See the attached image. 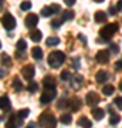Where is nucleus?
<instances>
[{"label":"nucleus","mask_w":122,"mask_h":128,"mask_svg":"<svg viewBox=\"0 0 122 128\" xmlns=\"http://www.w3.org/2000/svg\"><path fill=\"white\" fill-rule=\"evenodd\" d=\"M38 125L41 128H55L57 127V118L54 114H51L50 111H44L38 117Z\"/></svg>","instance_id":"nucleus-1"},{"label":"nucleus","mask_w":122,"mask_h":128,"mask_svg":"<svg viewBox=\"0 0 122 128\" xmlns=\"http://www.w3.org/2000/svg\"><path fill=\"white\" fill-rule=\"evenodd\" d=\"M65 61V54L63 51H51L48 54V66L51 68H58Z\"/></svg>","instance_id":"nucleus-2"},{"label":"nucleus","mask_w":122,"mask_h":128,"mask_svg":"<svg viewBox=\"0 0 122 128\" xmlns=\"http://www.w3.org/2000/svg\"><path fill=\"white\" fill-rule=\"evenodd\" d=\"M118 28H119L118 23H109V24H107V26H104V27L100 30V37L104 41H108L109 38H111V37L118 32Z\"/></svg>","instance_id":"nucleus-3"},{"label":"nucleus","mask_w":122,"mask_h":128,"mask_svg":"<svg viewBox=\"0 0 122 128\" xmlns=\"http://www.w3.org/2000/svg\"><path fill=\"white\" fill-rule=\"evenodd\" d=\"M57 96L55 87H43V92L40 96V102L41 104H50L51 101Z\"/></svg>","instance_id":"nucleus-4"},{"label":"nucleus","mask_w":122,"mask_h":128,"mask_svg":"<svg viewBox=\"0 0 122 128\" xmlns=\"http://www.w3.org/2000/svg\"><path fill=\"white\" fill-rule=\"evenodd\" d=\"M1 26H3L6 30H13V28L16 27V18H14L10 13L3 14V17H1Z\"/></svg>","instance_id":"nucleus-5"},{"label":"nucleus","mask_w":122,"mask_h":128,"mask_svg":"<svg viewBox=\"0 0 122 128\" xmlns=\"http://www.w3.org/2000/svg\"><path fill=\"white\" fill-rule=\"evenodd\" d=\"M100 101H101L100 96H98V92H95V91H90L85 96V102L90 105V107H97Z\"/></svg>","instance_id":"nucleus-6"},{"label":"nucleus","mask_w":122,"mask_h":128,"mask_svg":"<svg viewBox=\"0 0 122 128\" xmlns=\"http://www.w3.org/2000/svg\"><path fill=\"white\" fill-rule=\"evenodd\" d=\"M81 105H82V102H81V100L78 98V97H74V98H70L68 100V108L72 111V112H75V111H78L80 108H81Z\"/></svg>","instance_id":"nucleus-7"},{"label":"nucleus","mask_w":122,"mask_h":128,"mask_svg":"<svg viewBox=\"0 0 122 128\" xmlns=\"http://www.w3.org/2000/svg\"><path fill=\"white\" fill-rule=\"evenodd\" d=\"M21 76L26 80H33V77H34V67L33 66H30V64H27V66H24L21 68Z\"/></svg>","instance_id":"nucleus-8"},{"label":"nucleus","mask_w":122,"mask_h":128,"mask_svg":"<svg viewBox=\"0 0 122 128\" xmlns=\"http://www.w3.org/2000/svg\"><path fill=\"white\" fill-rule=\"evenodd\" d=\"M95 60L101 64H105L109 61V51L108 50H100L95 56Z\"/></svg>","instance_id":"nucleus-9"},{"label":"nucleus","mask_w":122,"mask_h":128,"mask_svg":"<svg viewBox=\"0 0 122 128\" xmlns=\"http://www.w3.org/2000/svg\"><path fill=\"white\" fill-rule=\"evenodd\" d=\"M24 23H26V26L30 28H34L37 26V23H38V17H37V14L34 13H30L26 17V20H24Z\"/></svg>","instance_id":"nucleus-10"},{"label":"nucleus","mask_w":122,"mask_h":128,"mask_svg":"<svg viewBox=\"0 0 122 128\" xmlns=\"http://www.w3.org/2000/svg\"><path fill=\"white\" fill-rule=\"evenodd\" d=\"M0 108L3 111H10V100L7 96H1V98H0Z\"/></svg>","instance_id":"nucleus-11"},{"label":"nucleus","mask_w":122,"mask_h":128,"mask_svg":"<svg viewBox=\"0 0 122 128\" xmlns=\"http://www.w3.org/2000/svg\"><path fill=\"white\" fill-rule=\"evenodd\" d=\"M91 112H92V117H94L95 120H102L104 115H105V111L102 110V108H98V107H92Z\"/></svg>","instance_id":"nucleus-12"},{"label":"nucleus","mask_w":122,"mask_h":128,"mask_svg":"<svg viewBox=\"0 0 122 128\" xmlns=\"http://www.w3.org/2000/svg\"><path fill=\"white\" fill-rule=\"evenodd\" d=\"M95 80H97V82H105L107 80H108V73L107 71H104V70H100L98 73H97V76H95Z\"/></svg>","instance_id":"nucleus-13"},{"label":"nucleus","mask_w":122,"mask_h":128,"mask_svg":"<svg viewBox=\"0 0 122 128\" xmlns=\"http://www.w3.org/2000/svg\"><path fill=\"white\" fill-rule=\"evenodd\" d=\"M94 20L97 22V23H104L105 20H107V13L105 12H97V13L94 14Z\"/></svg>","instance_id":"nucleus-14"},{"label":"nucleus","mask_w":122,"mask_h":128,"mask_svg":"<svg viewBox=\"0 0 122 128\" xmlns=\"http://www.w3.org/2000/svg\"><path fill=\"white\" fill-rule=\"evenodd\" d=\"M41 37H43V34H41L40 30H36V28H33L31 32H30V38H31V41H40Z\"/></svg>","instance_id":"nucleus-15"},{"label":"nucleus","mask_w":122,"mask_h":128,"mask_svg":"<svg viewBox=\"0 0 122 128\" xmlns=\"http://www.w3.org/2000/svg\"><path fill=\"white\" fill-rule=\"evenodd\" d=\"M78 125L82 128H91L92 127V124H91V121L87 117H80L78 118Z\"/></svg>","instance_id":"nucleus-16"},{"label":"nucleus","mask_w":122,"mask_h":128,"mask_svg":"<svg viewBox=\"0 0 122 128\" xmlns=\"http://www.w3.org/2000/svg\"><path fill=\"white\" fill-rule=\"evenodd\" d=\"M43 87H55V80L51 76H47L43 80Z\"/></svg>","instance_id":"nucleus-17"},{"label":"nucleus","mask_w":122,"mask_h":128,"mask_svg":"<svg viewBox=\"0 0 122 128\" xmlns=\"http://www.w3.org/2000/svg\"><path fill=\"white\" fill-rule=\"evenodd\" d=\"M31 56H33V58L41 60L43 58V50H41L40 47H33L31 48Z\"/></svg>","instance_id":"nucleus-18"},{"label":"nucleus","mask_w":122,"mask_h":128,"mask_svg":"<svg viewBox=\"0 0 122 128\" xmlns=\"http://www.w3.org/2000/svg\"><path fill=\"white\" fill-rule=\"evenodd\" d=\"M70 81H71V86H72V87L78 88V87H80V84L82 82V77H81V76H71Z\"/></svg>","instance_id":"nucleus-19"},{"label":"nucleus","mask_w":122,"mask_h":128,"mask_svg":"<svg viewBox=\"0 0 122 128\" xmlns=\"http://www.w3.org/2000/svg\"><path fill=\"white\" fill-rule=\"evenodd\" d=\"M64 22H68V20H72L74 18V12L72 10H64L63 12V16H61Z\"/></svg>","instance_id":"nucleus-20"},{"label":"nucleus","mask_w":122,"mask_h":128,"mask_svg":"<svg viewBox=\"0 0 122 128\" xmlns=\"http://www.w3.org/2000/svg\"><path fill=\"white\" fill-rule=\"evenodd\" d=\"M53 14H54V10L51 9V6H45V7H43V10H41V16H44V17H50Z\"/></svg>","instance_id":"nucleus-21"},{"label":"nucleus","mask_w":122,"mask_h":128,"mask_svg":"<svg viewBox=\"0 0 122 128\" xmlns=\"http://www.w3.org/2000/svg\"><path fill=\"white\" fill-rule=\"evenodd\" d=\"M13 88H14V91L16 92H20L23 90V86H21V81L18 80L17 77L13 78Z\"/></svg>","instance_id":"nucleus-22"},{"label":"nucleus","mask_w":122,"mask_h":128,"mask_svg":"<svg viewBox=\"0 0 122 128\" xmlns=\"http://www.w3.org/2000/svg\"><path fill=\"white\" fill-rule=\"evenodd\" d=\"M114 91H115V87L111 86V84H107V86L102 87V92H104L105 96H111V94H114Z\"/></svg>","instance_id":"nucleus-23"},{"label":"nucleus","mask_w":122,"mask_h":128,"mask_svg":"<svg viewBox=\"0 0 122 128\" xmlns=\"http://www.w3.org/2000/svg\"><path fill=\"white\" fill-rule=\"evenodd\" d=\"M60 121H61V124H64V125H70L72 121L71 115L70 114H63L61 117H60Z\"/></svg>","instance_id":"nucleus-24"},{"label":"nucleus","mask_w":122,"mask_h":128,"mask_svg":"<svg viewBox=\"0 0 122 128\" xmlns=\"http://www.w3.org/2000/svg\"><path fill=\"white\" fill-rule=\"evenodd\" d=\"M45 43H47V46H58L60 44V38L58 37H55V36L54 37H48Z\"/></svg>","instance_id":"nucleus-25"},{"label":"nucleus","mask_w":122,"mask_h":128,"mask_svg":"<svg viewBox=\"0 0 122 128\" xmlns=\"http://www.w3.org/2000/svg\"><path fill=\"white\" fill-rule=\"evenodd\" d=\"M37 88H38V84H37L36 81H30L27 84V91L28 92H36Z\"/></svg>","instance_id":"nucleus-26"},{"label":"nucleus","mask_w":122,"mask_h":128,"mask_svg":"<svg viewBox=\"0 0 122 128\" xmlns=\"http://www.w3.org/2000/svg\"><path fill=\"white\" fill-rule=\"evenodd\" d=\"M119 121H121V117H119V114H112V115H111V118H109V122L112 124V125H117Z\"/></svg>","instance_id":"nucleus-27"},{"label":"nucleus","mask_w":122,"mask_h":128,"mask_svg":"<svg viewBox=\"0 0 122 128\" xmlns=\"http://www.w3.org/2000/svg\"><path fill=\"white\" fill-rule=\"evenodd\" d=\"M26 48H27V43H26L24 40H18L17 41V50L18 51H24Z\"/></svg>","instance_id":"nucleus-28"},{"label":"nucleus","mask_w":122,"mask_h":128,"mask_svg":"<svg viewBox=\"0 0 122 128\" xmlns=\"http://www.w3.org/2000/svg\"><path fill=\"white\" fill-rule=\"evenodd\" d=\"M1 63L4 64V66H6V64H7L9 67H10V66H11V61H10V58H9V57H7V54H6V53H1Z\"/></svg>","instance_id":"nucleus-29"},{"label":"nucleus","mask_w":122,"mask_h":128,"mask_svg":"<svg viewBox=\"0 0 122 128\" xmlns=\"http://www.w3.org/2000/svg\"><path fill=\"white\" fill-rule=\"evenodd\" d=\"M20 9H21L23 12H27V10L31 9V3H30V2H23L21 4H20Z\"/></svg>","instance_id":"nucleus-30"},{"label":"nucleus","mask_w":122,"mask_h":128,"mask_svg":"<svg viewBox=\"0 0 122 128\" xmlns=\"http://www.w3.org/2000/svg\"><path fill=\"white\" fill-rule=\"evenodd\" d=\"M18 115H20V117H21L23 120L26 118V117H28V114H30V110H28V108H23V110H20L17 112Z\"/></svg>","instance_id":"nucleus-31"},{"label":"nucleus","mask_w":122,"mask_h":128,"mask_svg":"<svg viewBox=\"0 0 122 128\" xmlns=\"http://www.w3.org/2000/svg\"><path fill=\"white\" fill-rule=\"evenodd\" d=\"M63 23H64V20H63L61 17H60V18H57V20H53V22H51V26L57 28V27H60V26H61Z\"/></svg>","instance_id":"nucleus-32"},{"label":"nucleus","mask_w":122,"mask_h":128,"mask_svg":"<svg viewBox=\"0 0 122 128\" xmlns=\"http://www.w3.org/2000/svg\"><path fill=\"white\" fill-rule=\"evenodd\" d=\"M60 78H61V80H64V81H67V80H70V78H71V76H70V73H68V71H63V73L60 74Z\"/></svg>","instance_id":"nucleus-33"},{"label":"nucleus","mask_w":122,"mask_h":128,"mask_svg":"<svg viewBox=\"0 0 122 128\" xmlns=\"http://www.w3.org/2000/svg\"><path fill=\"white\" fill-rule=\"evenodd\" d=\"M114 104L117 105L119 110H122V97H117V98L114 100Z\"/></svg>","instance_id":"nucleus-34"},{"label":"nucleus","mask_w":122,"mask_h":128,"mask_svg":"<svg viewBox=\"0 0 122 128\" xmlns=\"http://www.w3.org/2000/svg\"><path fill=\"white\" fill-rule=\"evenodd\" d=\"M67 105H68V101L63 98V100H60V101H58L57 107H58V108H64V107H67Z\"/></svg>","instance_id":"nucleus-35"},{"label":"nucleus","mask_w":122,"mask_h":128,"mask_svg":"<svg viewBox=\"0 0 122 128\" xmlns=\"http://www.w3.org/2000/svg\"><path fill=\"white\" fill-rule=\"evenodd\" d=\"M109 48L112 50V53H118V51H119V48H118V46H117V44H112V43L109 44Z\"/></svg>","instance_id":"nucleus-36"},{"label":"nucleus","mask_w":122,"mask_h":128,"mask_svg":"<svg viewBox=\"0 0 122 128\" xmlns=\"http://www.w3.org/2000/svg\"><path fill=\"white\" fill-rule=\"evenodd\" d=\"M64 3L68 6V7H71V6H74V3H75V0H64Z\"/></svg>","instance_id":"nucleus-37"},{"label":"nucleus","mask_w":122,"mask_h":128,"mask_svg":"<svg viewBox=\"0 0 122 128\" xmlns=\"http://www.w3.org/2000/svg\"><path fill=\"white\" fill-rule=\"evenodd\" d=\"M51 9L54 10V13H58L60 12V6L58 4H51Z\"/></svg>","instance_id":"nucleus-38"},{"label":"nucleus","mask_w":122,"mask_h":128,"mask_svg":"<svg viewBox=\"0 0 122 128\" xmlns=\"http://www.w3.org/2000/svg\"><path fill=\"white\" fill-rule=\"evenodd\" d=\"M115 66H117V68L122 70V60H118L117 63H115Z\"/></svg>","instance_id":"nucleus-39"},{"label":"nucleus","mask_w":122,"mask_h":128,"mask_svg":"<svg viewBox=\"0 0 122 128\" xmlns=\"http://www.w3.org/2000/svg\"><path fill=\"white\" fill-rule=\"evenodd\" d=\"M117 9H118V10H122V0H118V3H117Z\"/></svg>","instance_id":"nucleus-40"},{"label":"nucleus","mask_w":122,"mask_h":128,"mask_svg":"<svg viewBox=\"0 0 122 128\" xmlns=\"http://www.w3.org/2000/svg\"><path fill=\"white\" fill-rule=\"evenodd\" d=\"M117 7H111V9H109V13H111V14H115V13H117Z\"/></svg>","instance_id":"nucleus-41"},{"label":"nucleus","mask_w":122,"mask_h":128,"mask_svg":"<svg viewBox=\"0 0 122 128\" xmlns=\"http://www.w3.org/2000/svg\"><path fill=\"white\" fill-rule=\"evenodd\" d=\"M78 37H80V38L82 40V43H87V38H84V36H82V34H80Z\"/></svg>","instance_id":"nucleus-42"},{"label":"nucleus","mask_w":122,"mask_h":128,"mask_svg":"<svg viewBox=\"0 0 122 128\" xmlns=\"http://www.w3.org/2000/svg\"><path fill=\"white\" fill-rule=\"evenodd\" d=\"M94 2H97V3H102L104 0H94Z\"/></svg>","instance_id":"nucleus-43"},{"label":"nucleus","mask_w":122,"mask_h":128,"mask_svg":"<svg viewBox=\"0 0 122 128\" xmlns=\"http://www.w3.org/2000/svg\"><path fill=\"white\" fill-rule=\"evenodd\" d=\"M26 128H34V125H33V124H30V125H28V127H26Z\"/></svg>","instance_id":"nucleus-44"},{"label":"nucleus","mask_w":122,"mask_h":128,"mask_svg":"<svg viewBox=\"0 0 122 128\" xmlns=\"http://www.w3.org/2000/svg\"><path fill=\"white\" fill-rule=\"evenodd\" d=\"M119 90H121V91H122V81L119 82Z\"/></svg>","instance_id":"nucleus-45"}]
</instances>
